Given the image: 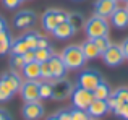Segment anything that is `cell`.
I'll list each match as a JSON object with an SVG mask.
<instances>
[{"label": "cell", "mask_w": 128, "mask_h": 120, "mask_svg": "<svg viewBox=\"0 0 128 120\" xmlns=\"http://www.w3.org/2000/svg\"><path fill=\"white\" fill-rule=\"evenodd\" d=\"M63 63L68 70H78L81 66H84L86 63V57L83 54V49L81 46H76V44H72V46H66L63 49V52L60 54Z\"/></svg>", "instance_id": "1"}, {"label": "cell", "mask_w": 128, "mask_h": 120, "mask_svg": "<svg viewBox=\"0 0 128 120\" xmlns=\"http://www.w3.org/2000/svg\"><path fill=\"white\" fill-rule=\"evenodd\" d=\"M109 23L106 18H100V16H91L88 21H84V31L86 36L89 39H96L100 36H109Z\"/></svg>", "instance_id": "2"}, {"label": "cell", "mask_w": 128, "mask_h": 120, "mask_svg": "<svg viewBox=\"0 0 128 120\" xmlns=\"http://www.w3.org/2000/svg\"><path fill=\"white\" fill-rule=\"evenodd\" d=\"M66 20H68V13L66 12H62V10H57V8H50L42 15L41 23H42V28L46 31L52 32L60 23L66 21Z\"/></svg>", "instance_id": "3"}, {"label": "cell", "mask_w": 128, "mask_h": 120, "mask_svg": "<svg viewBox=\"0 0 128 120\" xmlns=\"http://www.w3.org/2000/svg\"><path fill=\"white\" fill-rule=\"evenodd\" d=\"M70 98H72V104L73 107H78V109H88V106L91 104V102L94 101V94L92 91H88V89L81 88V86H73V91L72 94H70Z\"/></svg>", "instance_id": "4"}, {"label": "cell", "mask_w": 128, "mask_h": 120, "mask_svg": "<svg viewBox=\"0 0 128 120\" xmlns=\"http://www.w3.org/2000/svg\"><path fill=\"white\" fill-rule=\"evenodd\" d=\"M100 81H102L100 73L97 72V70H94V68H88V70H83V72L80 73L78 83H76V84L88 89V91H94V88H96Z\"/></svg>", "instance_id": "5"}, {"label": "cell", "mask_w": 128, "mask_h": 120, "mask_svg": "<svg viewBox=\"0 0 128 120\" xmlns=\"http://www.w3.org/2000/svg\"><path fill=\"white\" fill-rule=\"evenodd\" d=\"M102 60L107 66H118L125 62V57H123V52H122V47L118 44H110L106 50L102 52Z\"/></svg>", "instance_id": "6"}, {"label": "cell", "mask_w": 128, "mask_h": 120, "mask_svg": "<svg viewBox=\"0 0 128 120\" xmlns=\"http://www.w3.org/2000/svg\"><path fill=\"white\" fill-rule=\"evenodd\" d=\"M73 91L72 81L65 78H58L52 81V99L54 101H65L66 98H70Z\"/></svg>", "instance_id": "7"}, {"label": "cell", "mask_w": 128, "mask_h": 120, "mask_svg": "<svg viewBox=\"0 0 128 120\" xmlns=\"http://www.w3.org/2000/svg\"><path fill=\"white\" fill-rule=\"evenodd\" d=\"M20 94H21L24 102H32V101H39V80H26L21 83L20 88Z\"/></svg>", "instance_id": "8"}, {"label": "cell", "mask_w": 128, "mask_h": 120, "mask_svg": "<svg viewBox=\"0 0 128 120\" xmlns=\"http://www.w3.org/2000/svg\"><path fill=\"white\" fill-rule=\"evenodd\" d=\"M34 23H36V13L31 10H21L13 18V24L18 29H29L31 26H34Z\"/></svg>", "instance_id": "9"}, {"label": "cell", "mask_w": 128, "mask_h": 120, "mask_svg": "<svg viewBox=\"0 0 128 120\" xmlns=\"http://www.w3.org/2000/svg\"><path fill=\"white\" fill-rule=\"evenodd\" d=\"M21 114L26 120H39L44 117L46 110H44V106L39 101H32V102H26L23 106Z\"/></svg>", "instance_id": "10"}, {"label": "cell", "mask_w": 128, "mask_h": 120, "mask_svg": "<svg viewBox=\"0 0 128 120\" xmlns=\"http://www.w3.org/2000/svg\"><path fill=\"white\" fill-rule=\"evenodd\" d=\"M0 83H2V84H5L6 88H8L10 91L15 94V92L20 91L23 80H21V76H20L15 70H8V72H5L2 76H0Z\"/></svg>", "instance_id": "11"}, {"label": "cell", "mask_w": 128, "mask_h": 120, "mask_svg": "<svg viewBox=\"0 0 128 120\" xmlns=\"http://www.w3.org/2000/svg\"><path fill=\"white\" fill-rule=\"evenodd\" d=\"M47 62H49V65H50V72H52V78L54 80L65 78L68 68L65 66V63H63V60H62V57H60L58 54H54Z\"/></svg>", "instance_id": "12"}, {"label": "cell", "mask_w": 128, "mask_h": 120, "mask_svg": "<svg viewBox=\"0 0 128 120\" xmlns=\"http://www.w3.org/2000/svg\"><path fill=\"white\" fill-rule=\"evenodd\" d=\"M117 8V2L114 0H97L94 3V15L100 16V18H110Z\"/></svg>", "instance_id": "13"}, {"label": "cell", "mask_w": 128, "mask_h": 120, "mask_svg": "<svg viewBox=\"0 0 128 120\" xmlns=\"http://www.w3.org/2000/svg\"><path fill=\"white\" fill-rule=\"evenodd\" d=\"M86 110L91 117H102V115H106L107 112H109V106H107V102L102 101V99H94V101L88 106Z\"/></svg>", "instance_id": "14"}, {"label": "cell", "mask_w": 128, "mask_h": 120, "mask_svg": "<svg viewBox=\"0 0 128 120\" xmlns=\"http://www.w3.org/2000/svg\"><path fill=\"white\" fill-rule=\"evenodd\" d=\"M112 18V24L118 29H123V28H128V12L126 8H118L117 6L115 12L110 15Z\"/></svg>", "instance_id": "15"}, {"label": "cell", "mask_w": 128, "mask_h": 120, "mask_svg": "<svg viewBox=\"0 0 128 120\" xmlns=\"http://www.w3.org/2000/svg\"><path fill=\"white\" fill-rule=\"evenodd\" d=\"M23 76L26 80H39L41 78V63L39 62H29V63H24L23 66Z\"/></svg>", "instance_id": "16"}, {"label": "cell", "mask_w": 128, "mask_h": 120, "mask_svg": "<svg viewBox=\"0 0 128 120\" xmlns=\"http://www.w3.org/2000/svg\"><path fill=\"white\" fill-rule=\"evenodd\" d=\"M81 49H83V54H84L86 60H94L97 57H100L102 55V52L97 49V46L94 44L92 39H88V41H84L81 44Z\"/></svg>", "instance_id": "17"}, {"label": "cell", "mask_w": 128, "mask_h": 120, "mask_svg": "<svg viewBox=\"0 0 128 120\" xmlns=\"http://www.w3.org/2000/svg\"><path fill=\"white\" fill-rule=\"evenodd\" d=\"M75 32L76 31L72 28V24H70L68 21H63V23H60V24L54 29L52 34L55 36L57 39H70L73 34H75Z\"/></svg>", "instance_id": "18"}, {"label": "cell", "mask_w": 128, "mask_h": 120, "mask_svg": "<svg viewBox=\"0 0 128 120\" xmlns=\"http://www.w3.org/2000/svg\"><path fill=\"white\" fill-rule=\"evenodd\" d=\"M92 94H94V99H102V101H106V99L109 98L110 94H112V89H110L109 83H106V81L102 80V81H100L99 84L94 88Z\"/></svg>", "instance_id": "19"}, {"label": "cell", "mask_w": 128, "mask_h": 120, "mask_svg": "<svg viewBox=\"0 0 128 120\" xmlns=\"http://www.w3.org/2000/svg\"><path fill=\"white\" fill-rule=\"evenodd\" d=\"M10 50H12V54H18V55H23L26 50H29L28 44H26V41L21 38L15 39V41H12V46H10Z\"/></svg>", "instance_id": "20"}, {"label": "cell", "mask_w": 128, "mask_h": 120, "mask_svg": "<svg viewBox=\"0 0 128 120\" xmlns=\"http://www.w3.org/2000/svg\"><path fill=\"white\" fill-rule=\"evenodd\" d=\"M52 55H54V52H52V49H50V46L49 47H38V49H34V58H36V62H39V63L47 62Z\"/></svg>", "instance_id": "21"}, {"label": "cell", "mask_w": 128, "mask_h": 120, "mask_svg": "<svg viewBox=\"0 0 128 120\" xmlns=\"http://www.w3.org/2000/svg\"><path fill=\"white\" fill-rule=\"evenodd\" d=\"M66 21L72 24V28L75 29L76 32L84 26V18H83L81 13H68V20H66Z\"/></svg>", "instance_id": "22"}, {"label": "cell", "mask_w": 128, "mask_h": 120, "mask_svg": "<svg viewBox=\"0 0 128 120\" xmlns=\"http://www.w3.org/2000/svg\"><path fill=\"white\" fill-rule=\"evenodd\" d=\"M39 38H41V34H39L38 31H26L24 36H23V39L26 41V44H28L29 49H38V42H39Z\"/></svg>", "instance_id": "23"}, {"label": "cell", "mask_w": 128, "mask_h": 120, "mask_svg": "<svg viewBox=\"0 0 128 120\" xmlns=\"http://www.w3.org/2000/svg\"><path fill=\"white\" fill-rule=\"evenodd\" d=\"M39 96L41 99H52V81H39Z\"/></svg>", "instance_id": "24"}, {"label": "cell", "mask_w": 128, "mask_h": 120, "mask_svg": "<svg viewBox=\"0 0 128 120\" xmlns=\"http://www.w3.org/2000/svg\"><path fill=\"white\" fill-rule=\"evenodd\" d=\"M70 112H72V120H89L91 118V115L84 109L73 107V109H70Z\"/></svg>", "instance_id": "25"}, {"label": "cell", "mask_w": 128, "mask_h": 120, "mask_svg": "<svg viewBox=\"0 0 128 120\" xmlns=\"http://www.w3.org/2000/svg\"><path fill=\"white\" fill-rule=\"evenodd\" d=\"M92 41H94V44L97 46V49H99L100 52H104L110 44H112L110 39H109V36H100V38H96V39H92Z\"/></svg>", "instance_id": "26"}, {"label": "cell", "mask_w": 128, "mask_h": 120, "mask_svg": "<svg viewBox=\"0 0 128 120\" xmlns=\"http://www.w3.org/2000/svg\"><path fill=\"white\" fill-rule=\"evenodd\" d=\"M10 65L13 66V70H21L23 66H24V60H23V55L12 54V57H10Z\"/></svg>", "instance_id": "27"}, {"label": "cell", "mask_w": 128, "mask_h": 120, "mask_svg": "<svg viewBox=\"0 0 128 120\" xmlns=\"http://www.w3.org/2000/svg\"><path fill=\"white\" fill-rule=\"evenodd\" d=\"M41 78H42V80H47V81H54L49 62H42V63H41Z\"/></svg>", "instance_id": "28"}, {"label": "cell", "mask_w": 128, "mask_h": 120, "mask_svg": "<svg viewBox=\"0 0 128 120\" xmlns=\"http://www.w3.org/2000/svg\"><path fill=\"white\" fill-rule=\"evenodd\" d=\"M112 94L115 96V98L118 99V102H122V104H126L128 102V88H118V89H115Z\"/></svg>", "instance_id": "29"}, {"label": "cell", "mask_w": 128, "mask_h": 120, "mask_svg": "<svg viewBox=\"0 0 128 120\" xmlns=\"http://www.w3.org/2000/svg\"><path fill=\"white\" fill-rule=\"evenodd\" d=\"M12 98H13V92L10 91L5 84L0 83V102H5V101H8V99H12Z\"/></svg>", "instance_id": "30"}, {"label": "cell", "mask_w": 128, "mask_h": 120, "mask_svg": "<svg viewBox=\"0 0 128 120\" xmlns=\"http://www.w3.org/2000/svg\"><path fill=\"white\" fill-rule=\"evenodd\" d=\"M114 112H115L117 115H120L122 118L128 120V102H126V104H122V106H120L118 109H115Z\"/></svg>", "instance_id": "31"}, {"label": "cell", "mask_w": 128, "mask_h": 120, "mask_svg": "<svg viewBox=\"0 0 128 120\" xmlns=\"http://www.w3.org/2000/svg\"><path fill=\"white\" fill-rule=\"evenodd\" d=\"M2 2L5 5V8H8V10H15L21 5V0H2Z\"/></svg>", "instance_id": "32"}, {"label": "cell", "mask_w": 128, "mask_h": 120, "mask_svg": "<svg viewBox=\"0 0 128 120\" xmlns=\"http://www.w3.org/2000/svg\"><path fill=\"white\" fill-rule=\"evenodd\" d=\"M23 60H24V63H29V62H34V50L32 49H29V50H26L24 54H23Z\"/></svg>", "instance_id": "33"}, {"label": "cell", "mask_w": 128, "mask_h": 120, "mask_svg": "<svg viewBox=\"0 0 128 120\" xmlns=\"http://www.w3.org/2000/svg\"><path fill=\"white\" fill-rule=\"evenodd\" d=\"M0 42H12V34L8 32V29L0 31Z\"/></svg>", "instance_id": "34"}, {"label": "cell", "mask_w": 128, "mask_h": 120, "mask_svg": "<svg viewBox=\"0 0 128 120\" xmlns=\"http://www.w3.org/2000/svg\"><path fill=\"white\" fill-rule=\"evenodd\" d=\"M57 115H58L60 120H72V112H70L68 109H63V110H60Z\"/></svg>", "instance_id": "35"}, {"label": "cell", "mask_w": 128, "mask_h": 120, "mask_svg": "<svg viewBox=\"0 0 128 120\" xmlns=\"http://www.w3.org/2000/svg\"><path fill=\"white\" fill-rule=\"evenodd\" d=\"M120 47H122V52H123V57H125V60L128 58V38L123 39V42L120 44Z\"/></svg>", "instance_id": "36"}, {"label": "cell", "mask_w": 128, "mask_h": 120, "mask_svg": "<svg viewBox=\"0 0 128 120\" xmlns=\"http://www.w3.org/2000/svg\"><path fill=\"white\" fill-rule=\"evenodd\" d=\"M10 46H12V42H0V55L6 54L10 50Z\"/></svg>", "instance_id": "37"}, {"label": "cell", "mask_w": 128, "mask_h": 120, "mask_svg": "<svg viewBox=\"0 0 128 120\" xmlns=\"http://www.w3.org/2000/svg\"><path fill=\"white\" fill-rule=\"evenodd\" d=\"M0 120H12V115L2 107H0Z\"/></svg>", "instance_id": "38"}, {"label": "cell", "mask_w": 128, "mask_h": 120, "mask_svg": "<svg viewBox=\"0 0 128 120\" xmlns=\"http://www.w3.org/2000/svg\"><path fill=\"white\" fill-rule=\"evenodd\" d=\"M38 47H49V41H47V38H44V36H41V38H39Z\"/></svg>", "instance_id": "39"}, {"label": "cell", "mask_w": 128, "mask_h": 120, "mask_svg": "<svg viewBox=\"0 0 128 120\" xmlns=\"http://www.w3.org/2000/svg\"><path fill=\"white\" fill-rule=\"evenodd\" d=\"M2 29H6V21H5V18L0 16V31H2Z\"/></svg>", "instance_id": "40"}, {"label": "cell", "mask_w": 128, "mask_h": 120, "mask_svg": "<svg viewBox=\"0 0 128 120\" xmlns=\"http://www.w3.org/2000/svg\"><path fill=\"white\" fill-rule=\"evenodd\" d=\"M47 120H60V118H58V115H57V114H55V115H50V117H49V118H47Z\"/></svg>", "instance_id": "41"}, {"label": "cell", "mask_w": 128, "mask_h": 120, "mask_svg": "<svg viewBox=\"0 0 128 120\" xmlns=\"http://www.w3.org/2000/svg\"><path fill=\"white\" fill-rule=\"evenodd\" d=\"M126 12H128V3H126Z\"/></svg>", "instance_id": "42"}, {"label": "cell", "mask_w": 128, "mask_h": 120, "mask_svg": "<svg viewBox=\"0 0 128 120\" xmlns=\"http://www.w3.org/2000/svg\"><path fill=\"white\" fill-rule=\"evenodd\" d=\"M21 2H28V0H21Z\"/></svg>", "instance_id": "43"}, {"label": "cell", "mask_w": 128, "mask_h": 120, "mask_svg": "<svg viewBox=\"0 0 128 120\" xmlns=\"http://www.w3.org/2000/svg\"><path fill=\"white\" fill-rule=\"evenodd\" d=\"M89 120H96V118H89Z\"/></svg>", "instance_id": "44"}, {"label": "cell", "mask_w": 128, "mask_h": 120, "mask_svg": "<svg viewBox=\"0 0 128 120\" xmlns=\"http://www.w3.org/2000/svg\"><path fill=\"white\" fill-rule=\"evenodd\" d=\"M114 2H118V0H114Z\"/></svg>", "instance_id": "45"}, {"label": "cell", "mask_w": 128, "mask_h": 120, "mask_svg": "<svg viewBox=\"0 0 128 120\" xmlns=\"http://www.w3.org/2000/svg\"><path fill=\"white\" fill-rule=\"evenodd\" d=\"M125 2H126V3H128V0H125Z\"/></svg>", "instance_id": "46"}]
</instances>
